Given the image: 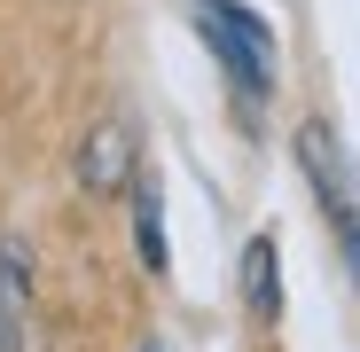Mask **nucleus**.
Listing matches in <instances>:
<instances>
[{"mask_svg": "<svg viewBox=\"0 0 360 352\" xmlns=\"http://www.w3.org/2000/svg\"><path fill=\"white\" fill-rule=\"evenodd\" d=\"M0 306H8L16 321L32 306V243H24V235H0Z\"/></svg>", "mask_w": 360, "mask_h": 352, "instance_id": "obj_6", "label": "nucleus"}, {"mask_svg": "<svg viewBox=\"0 0 360 352\" xmlns=\"http://www.w3.org/2000/svg\"><path fill=\"white\" fill-rule=\"evenodd\" d=\"M134 126L126 117H94V133L79 141V188L86 196H126V181H134Z\"/></svg>", "mask_w": 360, "mask_h": 352, "instance_id": "obj_3", "label": "nucleus"}, {"mask_svg": "<svg viewBox=\"0 0 360 352\" xmlns=\"http://www.w3.org/2000/svg\"><path fill=\"white\" fill-rule=\"evenodd\" d=\"M243 306L259 321L282 313V259H274V235H251V251H243Z\"/></svg>", "mask_w": 360, "mask_h": 352, "instance_id": "obj_5", "label": "nucleus"}, {"mask_svg": "<svg viewBox=\"0 0 360 352\" xmlns=\"http://www.w3.org/2000/svg\"><path fill=\"white\" fill-rule=\"evenodd\" d=\"M180 8L196 16V32L212 47V63L227 71L243 117H259V102L274 94V24L259 8H243V0H180Z\"/></svg>", "mask_w": 360, "mask_h": 352, "instance_id": "obj_1", "label": "nucleus"}, {"mask_svg": "<svg viewBox=\"0 0 360 352\" xmlns=\"http://www.w3.org/2000/svg\"><path fill=\"white\" fill-rule=\"evenodd\" d=\"M141 352H172V344H157V337H149V344H141Z\"/></svg>", "mask_w": 360, "mask_h": 352, "instance_id": "obj_8", "label": "nucleus"}, {"mask_svg": "<svg viewBox=\"0 0 360 352\" xmlns=\"http://www.w3.org/2000/svg\"><path fill=\"white\" fill-rule=\"evenodd\" d=\"M16 344H24V321H16L8 306H0V352H16Z\"/></svg>", "mask_w": 360, "mask_h": 352, "instance_id": "obj_7", "label": "nucleus"}, {"mask_svg": "<svg viewBox=\"0 0 360 352\" xmlns=\"http://www.w3.org/2000/svg\"><path fill=\"white\" fill-rule=\"evenodd\" d=\"M297 172L314 181L329 227L345 235V251H352V243H360V164H352V149L337 141L329 117H306V126H297Z\"/></svg>", "mask_w": 360, "mask_h": 352, "instance_id": "obj_2", "label": "nucleus"}, {"mask_svg": "<svg viewBox=\"0 0 360 352\" xmlns=\"http://www.w3.org/2000/svg\"><path fill=\"white\" fill-rule=\"evenodd\" d=\"M134 251H141V266L149 274H165L172 266V251H165V196H157V172L149 164H134Z\"/></svg>", "mask_w": 360, "mask_h": 352, "instance_id": "obj_4", "label": "nucleus"}]
</instances>
